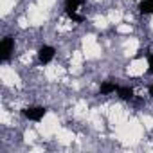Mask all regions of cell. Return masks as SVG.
Here are the masks:
<instances>
[{"mask_svg":"<svg viewBox=\"0 0 153 153\" xmlns=\"http://www.w3.org/2000/svg\"><path fill=\"white\" fill-rule=\"evenodd\" d=\"M142 130H144V124L142 123H139L137 119H130V121L123 123L117 128V133H119V139L124 144H135V142L140 140Z\"/></svg>","mask_w":153,"mask_h":153,"instance_id":"cell-1","label":"cell"},{"mask_svg":"<svg viewBox=\"0 0 153 153\" xmlns=\"http://www.w3.org/2000/svg\"><path fill=\"white\" fill-rule=\"evenodd\" d=\"M38 130L43 137H51V135H56V131L59 130V124H58V117L54 114H45L43 119L40 121L38 124Z\"/></svg>","mask_w":153,"mask_h":153,"instance_id":"cell-2","label":"cell"},{"mask_svg":"<svg viewBox=\"0 0 153 153\" xmlns=\"http://www.w3.org/2000/svg\"><path fill=\"white\" fill-rule=\"evenodd\" d=\"M83 54L88 59H94V58H99L101 56V47L96 42V36L88 34V36L83 38Z\"/></svg>","mask_w":153,"mask_h":153,"instance_id":"cell-3","label":"cell"},{"mask_svg":"<svg viewBox=\"0 0 153 153\" xmlns=\"http://www.w3.org/2000/svg\"><path fill=\"white\" fill-rule=\"evenodd\" d=\"M27 16H29V24L33 25H42L45 22V11L40 6H31L27 11Z\"/></svg>","mask_w":153,"mask_h":153,"instance_id":"cell-4","label":"cell"},{"mask_svg":"<svg viewBox=\"0 0 153 153\" xmlns=\"http://www.w3.org/2000/svg\"><path fill=\"white\" fill-rule=\"evenodd\" d=\"M148 65H149L148 59H135V61L130 63L128 74H130V76H142V74L148 70Z\"/></svg>","mask_w":153,"mask_h":153,"instance_id":"cell-5","label":"cell"},{"mask_svg":"<svg viewBox=\"0 0 153 153\" xmlns=\"http://www.w3.org/2000/svg\"><path fill=\"white\" fill-rule=\"evenodd\" d=\"M0 78H2V81L6 85H16L18 83V76L9 67H2V68H0Z\"/></svg>","mask_w":153,"mask_h":153,"instance_id":"cell-6","label":"cell"},{"mask_svg":"<svg viewBox=\"0 0 153 153\" xmlns=\"http://www.w3.org/2000/svg\"><path fill=\"white\" fill-rule=\"evenodd\" d=\"M110 123H112L115 128H119L123 123H126V117H124V112H123L121 106H114V108L110 110Z\"/></svg>","mask_w":153,"mask_h":153,"instance_id":"cell-7","label":"cell"},{"mask_svg":"<svg viewBox=\"0 0 153 153\" xmlns=\"http://www.w3.org/2000/svg\"><path fill=\"white\" fill-rule=\"evenodd\" d=\"M56 139H58V142H61V144H70L72 139H74V133H72L70 130H67V128H59V130L56 131Z\"/></svg>","mask_w":153,"mask_h":153,"instance_id":"cell-8","label":"cell"},{"mask_svg":"<svg viewBox=\"0 0 153 153\" xmlns=\"http://www.w3.org/2000/svg\"><path fill=\"white\" fill-rule=\"evenodd\" d=\"M45 114H47V112H45L43 108H27V110H25V115H27L29 119H33V121H42Z\"/></svg>","mask_w":153,"mask_h":153,"instance_id":"cell-9","label":"cell"},{"mask_svg":"<svg viewBox=\"0 0 153 153\" xmlns=\"http://www.w3.org/2000/svg\"><path fill=\"white\" fill-rule=\"evenodd\" d=\"M13 47H15L13 40H11V38H4L2 43H0V52H2V58H7L9 52L13 51Z\"/></svg>","mask_w":153,"mask_h":153,"instance_id":"cell-10","label":"cell"},{"mask_svg":"<svg viewBox=\"0 0 153 153\" xmlns=\"http://www.w3.org/2000/svg\"><path fill=\"white\" fill-rule=\"evenodd\" d=\"M61 74H63V68H59V67H56V65H49V67L45 68V76H47L49 79H58Z\"/></svg>","mask_w":153,"mask_h":153,"instance_id":"cell-11","label":"cell"},{"mask_svg":"<svg viewBox=\"0 0 153 153\" xmlns=\"http://www.w3.org/2000/svg\"><path fill=\"white\" fill-rule=\"evenodd\" d=\"M52 56H54V49H52V47L45 45V47H42V49H40V59H42L43 63L51 61V59H52Z\"/></svg>","mask_w":153,"mask_h":153,"instance_id":"cell-12","label":"cell"},{"mask_svg":"<svg viewBox=\"0 0 153 153\" xmlns=\"http://www.w3.org/2000/svg\"><path fill=\"white\" fill-rule=\"evenodd\" d=\"M16 4V0H0V9H2V16H6Z\"/></svg>","mask_w":153,"mask_h":153,"instance_id":"cell-13","label":"cell"},{"mask_svg":"<svg viewBox=\"0 0 153 153\" xmlns=\"http://www.w3.org/2000/svg\"><path fill=\"white\" fill-rule=\"evenodd\" d=\"M137 49H139V42H137L135 38H131L130 42H126V51H124V54H126V56H133V54L137 52Z\"/></svg>","mask_w":153,"mask_h":153,"instance_id":"cell-14","label":"cell"},{"mask_svg":"<svg viewBox=\"0 0 153 153\" xmlns=\"http://www.w3.org/2000/svg\"><path fill=\"white\" fill-rule=\"evenodd\" d=\"M108 20H110V24H121V20H123V15L119 13V11H110V15H108Z\"/></svg>","mask_w":153,"mask_h":153,"instance_id":"cell-15","label":"cell"},{"mask_svg":"<svg viewBox=\"0 0 153 153\" xmlns=\"http://www.w3.org/2000/svg\"><path fill=\"white\" fill-rule=\"evenodd\" d=\"M117 33L119 34H130L131 33V25L130 24H119L117 25Z\"/></svg>","mask_w":153,"mask_h":153,"instance_id":"cell-16","label":"cell"},{"mask_svg":"<svg viewBox=\"0 0 153 153\" xmlns=\"http://www.w3.org/2000/svg\"><path fill=\"white\" fill-rule=\"evenodd\" d=\"M142 13H153V0H146V2L140 6Z\"/></svg>","mask_w":153,"mask_h":153,"instance_id":"cell-17","label":"cell"},{"mask_svg":"<svg viewBox=\"0 0 153 153\" xmlns=\"http://www.w3.org/2000/svg\"><path fill=\"white\" fill-rule=\"evenodd\" d=\"M108 24H110V20H108L106 16H97V18H96V25H97V27H101V29H103V27H106Z\"/></svg>","mask_w":153,"mask_h":153,"instance_id":"cell-18","label":"cell"},{"mask_svg":"<svg viewBox=\"0 0 153 153\" xmlns=\"http://www.w3.org/2000/svg\"><path fill=\"white\" fill-rule=\"evenodd\" d=\"M140 123L144 124V128H153V117H149V115H144L142 119H140Z\"/></svg>","mask_w":153,"mask_h":153,"instance_id":"cell-19","label":"cell"},{"mask_svg":"<svg viewBox=\"0 0 153 153\" xmlns=\"http://www.w3.org/2000/svg\"><path fill=\"white\" fill-rule=\"evenodd\" d=\"M52 4H54V0H40V2H38V6H40L43 11H47Z\"/></svg>","mask_w":153,"mask_h":153,"instance_id":"cell-20","label":"cell"},{"mask_svg":"<svg viewBox=\"0 0 153 153\" xmlns=\"http://www.w3.org/2000/svg\"><path fill=\"white\" fill-rule=\"evenodd\" d=\"M24 137H25V140H27V142H33V140H34V139H36V133H34V131H33V130H27V131H25V135H24Z\"/></svg>","mask_w":153,"mask_h":153,"instance_id":"cell-21","label":"cell"},{"mask_svg":"<svg viewBox=\"0 0 153 153\" xmlns=\"http://www.w3.org/2000/svg\"><path fill=\"white\" fill-rule=\"evenodd\" d=\"M119 94H121V97H123V99L131 97V90H128V88H121V90H119Z\"/></svg>","mask_w":153,"mask_h":153,"instance_id":"cell-22","label":"cell"},{"mask_svg":"<svg viewBox=\"0 0 153 153\" xmlns=\"http://www.w3.org/2000/svg\"><path fill=\"white\" fill-rule=\"evenodd\" d=\"M101 90H103V92H112V90H115V87H114V85H103Z\"/></svg>","mask_w":153,"mask_h":153,"instance_id":"cell-23","label":"cell"},{"mask_svg":"<svg viewBox=\"0 0 153 153\" xmlns=\"http://www.w3.org/2000/svg\"><path fill=\"white\" fill-rule=\"evenodd\" d=\"M20 25H22V27H27V22H25V20L22 18V20H20Z\"/></svg>","mask_w":153,"mask_h":153,"instance_id":"cell-24","label":"cell"},{"mask_svg":"<svg viewBox=\"0 0 153 153\" xmlns=\"http://www.w3.org/2000/svg\"><path fill=\"white\" fill-rule=\"evenodd\" d=\"M149 65H151V67H153V56H151V59H149Z\"/></svg>","mask_w":153,"mask_h":153,"instance_id":"cell-25","label":"cell"},{"mask_svg":"<svg viewBox=\"0 0 153 153\" xmlns=\"http://www.w3.org/2000/svg\"><path fill=\"white\" fill-rule=\"evenodd\" d=\"M149 92H151V94H153V87H151V88H149Z\"/></svg>","mask_w":153,"mask_h":153,"instance_id":"cell-26","label":"cell"},{"mask_svg":"<svg viewBox=\"0 0 153 153\" xmlns=\"http://www.w3.org/2000/svg\"><path fill=\"white\" fill-rule=\"evenodd\" d=\"M151 29H153V20H151Z\"/></svg>","mask_w":153,"mask_h":153,"instance_id":"cell-27","label":"cell"}]
</instances>
